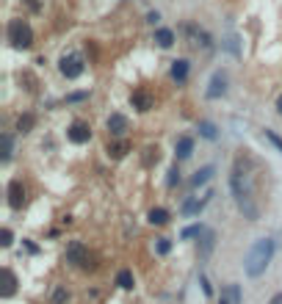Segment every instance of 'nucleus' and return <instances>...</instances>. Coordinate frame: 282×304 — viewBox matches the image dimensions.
Here are the masks:
<instances>
[{
  "label": "nucleus",
  "instance_id": "obj_1",
  "mask_svg": "<svg viewBox=\"0 0 282 304\" xmlns=\"http://www.w3.org/2000/svg\"><path fill=\"white\" fill-rule=\"evenodd\" d=\"M271 254H274V241L271 238H260L252 249H249L246 260H244V268L252 279L260 277L265 268H268V263H271Z\"/></svg>",
  "mask_w": 282,
  "mask_h": 304
},
{
  "label": "nucleus",
  "instance_id": "obj_2",
  "mask_svg": "<svg viewBox=\"0 0 282 304\" xmlns=\"http://www.w3.org/2000/svg\"><path fill=\"white\" fill-rule=\"evenodd\" d=\"M230 188H232V194H235V202H238L241 213H244V216H246L249 221H257L260 210H257V205L252 202V191H249L246 180H244V174H241L238 169L232 171V177H230Z\"/></svg>",
  "mask_w": 282,
  "mask_h": 304
},
{
  "label": "nucleus",
  "instance_id": "obj_3",
  "mask_svg": "<svg viewBox=\"0 0 282 304\" xmlns=\"http://www.w3.org/2000/svg\"><path fill=\"white\" fill-rule=\"evenodd\" d=\"M6 36H9V42L17 50H28L34 44V31H31V25H28L25 19H11L9 28H6Z\"/></svg>",
  "mask_w": 282,
  "mask_h": 304
},
{
  "label": "nucleus",
  "instance_id": "obj_4",
  "mask_svg": "<svg viewBox=\"0 0 282 304\" xmlns=\"http://www.w3.org/2000/svg\"><path fill=\"white\" fill-rule=\"evenodd\" d=\"M67 263L80 266V268H94L92 257H89V252H86V246L80 244V241H72V244L67 246Z\"/></svg>",
  "mask_w": 282,
  "mask_h": 304
},
{
  "label": "nucleus",
  "instance_id": "obj_5",
  "mask_svg": "<svg viewBox=\"0 0 282 304\" xmlns=\"http://www.w3.org/2000/svg\"><path fill=\"white\" fill-rule=\"evenodd\" d=\"M58 69H61V75L67 77V80H75V77L83 75V61H80V56H77V53H69V56H64V58H61Z\"/></svg>",
  "mask_w": 282,
  "mask_h": 304
},
{
  "label": "nucleus",
  "instance_id": "obj_6",
  "mask_svg": "<svg viewBox=\"0 0 282 304\" xmlns=\"http://www.w3.org/2000/svg\"><path fill=\"white\" fill-rule=\"evenodd\" d=\"M183 34L188 36V42L194 44V47H205V50L210 47V36H207L199 25H194V22H186V25H183Z\"/></svg>",
  "mask_w": 282,
  "mask_h": 304
},
{
  "label": "nucleus",
  "instance_id": "obj_7",
  "mask_svg": "<svg viewBox=\"0 0 282 304\" xmlns=\"http://www.w3.org/2000/svg\"><path fill=\"white\" fill-rule=\"evenodd\" d=\"M6 194H9V205L14 210H19V208L25 205V186H22V180H11Z\"/></svg>",
  "mask_w": 282,
  "mask_h": 304
},
{
  "label": "nucleus",
  "instance_id": "obj_8",
  "mask_svg": "<svg viewBox=\"0 0 282 304\" xmlns=\"http://www.w3.org/2000/svg\"><path fill=\"white\" fill-rule=\"evenodd\" d=\"M67 138L72 144H86L89 138H92V127L86 125V122H75V125L67 130Z\"/></svg>",
  "mask_w": 282,
  "mask_h": 304
},
{
  "label": "nucleus",
  "instance_id": "obj_9",
  "mask_svg": "<svg viewBox=\"0 0 282 304\" xmlns=\"http://www.w3.org/2000/svg\"><path fill=\"white\" fill-rule=\"evenodd\" d=\"M224 92H227V75H224V72H216V75L210 77V86H207L205 94L210 97V100H219Z\"/></svg>",
  "mask_w": 282,
  "mask_h": 304
},
{
  "label": "nucleus",
  "instance_id": "obj_10",
  "mask_svg": "<svg viewBox=\"0 0 282 304\" xmlns=\"http://www.w3.org/2000/svg\"><path fill=\"white\" fill-rule=\"evenodd\" d=\"M105 127H108V133H111V135L119 138V135L128 133V116H125V114H111L108 122H105Z\"/></svg>",
  "mask_w": 282,
  "mask_h": 304
},
{
  "label": "nucleus",
  "instance_id": "obj_11",
  "mask_svg": "<svg viewBox=\"0 0 282 304\" xmlns=\"http://www.w3.org/2000/svg\"><path fill=\"white\" fill-rule=\"evenodd\" d=\"M130 105H133V108H138V111H152L155 100H152V94H150V92L138 89V92L130 94Z\"/></svg>",
  "mask_w": 282,
  "mask_h": 304
},
{
  "label": "nucleus",
  "instance_id": "obj_12",
  "mask_svg": "<svg viewBox=\"0 0 282 304\" xmlns=\"http://www.w3.org/2000/svg\"><path fill=\"white\" fill-rule=\"evenodd\" d=\"M213 246H216V232L213 229H205V232H202V241H199V257L207 260L210 252H213Z\"/></svg>",
  "mask_w": 282,
  "mask_h": 304
},
{
  "label": "nucleus",
  "instance_id": "obj_13",
  "mask_svg": "<svg viewBox=\"0 0 282 304\" xmlns=\"http://www.w3.org/2000/svg\"><path fill=\"white\" fill-rule=\"evenodd\" d=\"M213 194H207V196H202V199H188L186 205H183V216H197V213H202L205 210V205H207V199H210Z\"/></svg>",
  "mask_w": 282,
  "mask_h": 304
},
{
  "label": "nucleus",
  "instance_id": "obj_14",
  "mask_svg": "<svg viewBox=\"0 0 282 304\" xmlns=\"http://www.w3.org/2000/svg\"><path fill=\"white\" fill-rule=\"evenodd\" d=\"M188 69H191V64H188V58H177L174 64H171V77L177 80V83H186L188 77Z\"/></svg>",
  "mask_w": 282,
  "mask_h": 304
},
{
  "label": "nucleus",
  "instance_id": "obj_15",
  "mask_svg": "<svg viewBox=\"0 0 282 304\" xmlns=\"http://www.w3.org/2000/svg\"><path fill=\"white\" fill-rule=\"evenodd\" d=\"M174 152H177L180 161L191 158V152H194V138H191V135H183V138H177V147H174Z\"/></svg>",
  "mask_w": 282,
  "mask_h": 304
},
{
  "label": "nucleus",
  "instance_id": "obj_16",
  "mask_svg": "<svg viewBox=\"0 0 282 304\" xmlns=\"http://www.w3.org/2000/svg\"><path fill=\"white\" fill-rule=\"evenodd\" d=\"M152 39H155L158 47H171V44H174V31H169V28H158Z\"/></svg>",
  "mask_w": 282,
  "mask_h": 304
},
{
  "label": "nucleus",
  "instance_id": "obj_17",
  "mask_svg": "<svg viewBox=\"0 0 282 304\" xmlns=\"http://www.w3.org/2000/svg\"><path fill=\"white\" fill-rule=\"evenodd\" d=\"M147 219H150V224H158V227H161V224L169 221V210H166V208H152Z\"/></svg>",
  "mask_w": 282,
  "mask_h": 304
},
{
  "label": "nucleus",
  "instance_id": "obj_18",
  "mask_svg": "<svg viewBox=\"0 0 282 304\" xmlns=\"http://www.w3.org/2000/svg\"><path fill=\"white\" fill-rule=\"evenodd\" d=\"M213 177V166H205V169H199L197 174H194V180H191V186L199 188V186H205L207 180Z\"/></svg>",
  "mask_w": 282,
  "mask_h": 304
},
{
  "label": "nucleus",
  "instance_id": "obj_19",
  "mask_svg": "<svg viewBox=\"0 0 282 304\" xmlns=\"http://www.w3.org/2000/svg\"><path fill=\"white\" fill-rule=\"evenodd\" d=\"M34 125H36L34 114H22V116L17 119V130H19V133H31V130H34Z\"/></svg>",
  "mask_w": 282,
  "mask_h": 304
},
{
  "label": "nucleus",
  "instance_id": "obj_20",
  "mask_svg": "<svg viewBox=\"0 0 282 304\" xmlns=\"http://www.w3.org/2000/svg\"><path fill=\"white\" fill-rule=\"evenodd\" d=\"M116 285H119L122 290H133V274H130L128 268L119 271V274H116Z\"/></svg>",
  "mask_w": 282,
  "mask_h": 304
},
{
  "label": "nucleus",
  "instance_id": "obj_21",
  "mask_svg": "<svg viewBox=\"0 0 282 304\" xmlns=\"http://www.w3.org/2000/svg\"><path fill=\"white\" fill-rule=\"evenodd\" d=\"M3 277H6V287H3V299H9L11 293H14V287H17V277L11 274L9 268L3 271Z\"/></svg>",
  "mask_w": 282,
  "mask_h": 304
},
{
  "label": "nucleus",
  "instance_id": "obj_22",
  "mask_svg": "<svg viewBox=\"0 0 282 304\" xmlns=\"http://www.w3.org/2000/svg\"><path fill=\"white\" fill-rule=\"evenodd\" d=\"M202 232H205V227H202V224H191V227H186L183 232H180V238H183V241H188V238H199Z\"/></svg>",
  "mask_w": 282,
  "mask_h": 304
},
{
  "label": "nucleus",
  "instance_id": "obj_23",
  "mask_svg": "<svg viewBox=\"0 0 282 304\" xmlns=\"http://www.w3.org/2000/svg\"><path fill=\"white\" fill-rule=\"evenodd\" d=\"M130 147H128V141H119V144H108V155L111 158H122L125 152H128Z\"/></svg>",
  "mask_w": 282,
  "mask_h": 304
},
{
  "label": "nucleus",
  "instance_id": "obj_24",
  "mask_svg": "<svg viewBox=\"0 0 282 304\" xmlns=\"http://www.w3.org/2000/svg\"><path fill=\"white\" fill-rule=\"evenodd\" d=\"M199 133L205 135V138H210V141L219 135V133H216V125H213V122H199Z\"/></svg>",
  "mask_w": 282,
  "mask_h": 304
},
{
  "label": "nucleus",
  "instance_id": "obj_25",
  "mask_svg": "<svg viewBox=\"0 0 282 304\" xmlns=\"http://www.w3.org/2000/svg\"><path fill=\"white\" fill-rule=\"evenodd\" d=\"M11 152H14V144H11V135L3 133V161H9Z\"/></svg>",
  "mask_w": 282,
  "mask_h": 304
},
{
  "label": "nucleus",
  "instance_id": "obj_26",
  "mask_svg": "<svg viewBox=\"0 0 282 304\" xmlns=\"http://www.w3.org/2000/svg\"><path fill=\"white\" fill-rule=\"evenodd\" d=\"M177 183H180V169H177V166H171V169H169V180H166V186L174 188Z\"/></svg>",
  "mask_w": 282,
  "mask_h": 304
},
{
  "label": "nucleus",
  "instance_id": "obj_27",
  "mask_svg": "<svg viewBox=\"0 0 282 304\" xmlns=\"http://www.w3.org/2000/svg\"><path fill=\"white\" fill-rule=\"evenodd\" d=\"M69 299V293L64 290V287H56V293H53V304H64Z\"/></svg>",
  "mask_w": 282,
  "mask_h": 304
},
{
  "label": "nucleus",
  "instance_id": "obj_28",
  "mask_svg": "<svg viewBox=\"0 0 282 304\" xmlns=\"http://www.w3.org/2000/svg\"><path fill=\"white\" fill-rule=\"evenodd\" d=\"M265 138H268V141L274 144V147H277V150H280V155H282V138L277 133H274V130H265Z\"/></svg>",
  "mask_w": 282,
  "mask_h": 304
},
{
  "label": "nucleus",
  "instance_id": "obj_29",
  "mask_svg": "<svg viewBox=\"0 0 282 304\" xmlns=\"http://www.w3.org/2000/svg\"><path fill=\"white\" fill-rule=\"evenodd\" d=\"M230 302L232 304H241L244 299H241V287L238 285H230Z\"/></svg>",
  "mask_w": 282,
  "mask_h": 304
},
{
  "label": "nucleus",
  "instance_id": "obj_30",
  "mask_svg": "<svg viewBox=\"0 0 282 304\" xmlns=\"http://www.w3.org/2000/svg\"><path fill=\"white\" fill-rule=\"evenodd\" d=\"M171 244H169V238H158V252L161 254H169Z\"/></svg>",
  "mask_w": 282,
  "mask_h": 304
},
{
  "label": "nucleus",
  "instance_id": "obj_31",
  "mask_svg": "<svg viewBox=\"0 0 282 304\" xmlns=\"http://www.w3.org/2000/svg\"><path fill=\"white\" fill-rule=\"evenodd\" d=\"M86 97H89V92H77V94H69L67 102H80V100H86Z\"/></svg>",
  "mask_w": 282,
  "mask_h": 304
},
{
  "label": "nucleus",
  "instance_id": "obj_32",
  "mask_svg": "<svg viewBox=\"0 0 282 304\" xmlns=\"http://www.w3.org/2000/svg\"><path fill=\"white\" fill-rule=\"evenodd\" d=\"M199 282H202V290H205V296H210V293H213V287H210L207 277H199Z\"/></svg>",
  "mask_w": 282,
  "mask_h": 304
},
{
  "label": "nucleus",
  "instance_id": "obj_33",
  "mask_svg": "<svg viewBox=\"0 0 282 304\" xmlns=\"http://www.w3.org/2000/svg\"><path fill=\"white\" fill-rule=\"evenodd\" d=\"M158 19H161V14H158V11H150V14H147V22H150V25H155Z\"/></svg>",
  "mask_w": 282,
  "mask_h": 304
},
{
  "label": "nucleus",
  "instance_id": "obj_34",
  "mask_svg": "<svg viewBox=\"0 0 282 304\" xmlns=\"http://www.w3.org/2000/svg\"><path fill=\"white\" fill-rule=\"evenodd\" d=\"M3 246H11V229H3V241H0Z\"/></svg>",
  "mask_w": 282,
  "mask_h": 304
},
{
  "label": "nucleus",
  "instance_id": "obj_35",
  "mask_svg": "<svg viewBox=\"0 0 282 304\" xmlns=\"http://www.w3.org/2000/svg\"><path fill=\"white\" fill-rule=\"evenodd\" d=\"M268 304H282V293H277V296H274V299H271Z\"/></svg>",
  "mask_w": 282,
  "mask_h": 304
},
{
  "label": "nucleus",
  "instance_id": "obj_36",
  "mask_svg": "<svg viewBox=\"0 0 282 304\" xmlns=\"http://www.w3.org/2000/svg\"><path fill=\"white\" fill-rule=\"evenodd\" d=\"M277 111H280V114H282V97H280V100H277Z\"/></svg>",
  "mask_w": 282,
  "mask_h": 304
},
{
  "label": "nucleus",
  "instance_id": "obj_37",
  "mask_svg": "<svg viewBox=\"0 0 282 304\" xmlns=\"http://www.w3.org/2000/svg\"><path fill=\"white\" fill-rule=\"evenodd\" d=\"M222 304H232L230 299H227V296H222Z\"/></svg>",
  "mask_w": 282,
  "mask_h": 304
}]
</instances>
